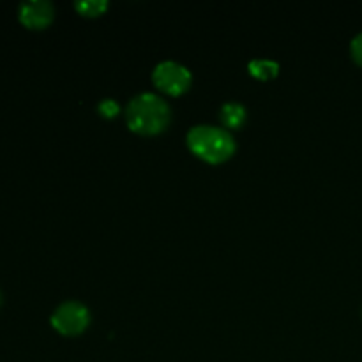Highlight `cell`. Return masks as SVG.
I'll return each mask as SVG.
<instances>
[{"mask_svg":"<svg viewBox=\"0 0 362 362\" xmlns=\"http://www.w3.org/2000/svg\"><path fill=\"white\" fill-rule=\"evenodd\" d=\"M186 140L189 151L202 161H207L211 165L228 161L235 152V140L225 127L200 124V126L191 127Z\"/></svg>","mask_w":362,"mask_h":362,"instance_id":"obj_2","label":"cell"},{"mask_svg":"<svg viewBox=\"0 0 362 362\" xmlns=\"http://www.w3.org/2000/svg\"><path fill=\"white\" fill-rule=\"evenodd\" d=\"M152 80H154L156 87L165 92V94L180 95L189 90L193 76H191L189 69L182 64L165 60V62H159L154 67Z\"/></svg>","mask_w":362,"mask_h":362,"instance_id":"obj_3","label":"cell"},{"mask_svg":"<svg viewBox=\"0 0 362 362\" xmlns=\"http://www.w3.org/2000/svg\"><path fill=\"white\" fill-rule=\"evenodd\" d=\"M90 324V313L87 306L76 300H67L60 304L52 315V325L57 332L64 336H78Z\"/></svg>","mask_w":362,"mask_h":362,"instance_id":"obj_4","label":"cell"},{"mask_svg":"<svg viewBox=\"0 0 362 362\" xmlns=\"http://www.w3.org/2000/svg\"><path fill=\"white\" fill-rule=\"evenodd\" d=\"M350 53H352V59L362 66V32H359L350 42Z\"/></svg>","mask_w":362,"mask_h":362,"instance_id":"obj_10","label":"cell"},{"mask_svg":"<svg viewBox=\"0 0 362 362\" xmlns=\"http://www.w3.org/2000/svg\"><path fill=\"white\" fill-rule=\"evenodd\" d=\"M0 300H2V297H0Z\"/></svg>","mask_w":362,"mask_h":362,"instance_id":"obj_11","label":"cell"},{"mask_svg":"<svg viewBox=\"0 0 362 362\" xmlns=\"http://www.w3.org/2000/svg\"><path fill=\"white\" fill-rule=\"evenodd\" d=\"M74 9L87 18L101 16L106 9H108V2L106 0H78L74 4Z\"/></svg>","mask_w":362,"mask_h":362,"instance_id":"obj_8","label":"cell"},{"mask_svg":"<svg viewBox=\"0 0 362 362\" xmlns=\"http://www.w3.org/2000/svg\"><path fill=\"white\" fill-rule=\"evenodd\" d=\"M247 71L251 76L258 78V80H272L278 76L279 64L271 59H255L247 64Z\"/></svg>","mask_w":362,"mask_h":362,"instance_id":"obj_7","label":"cell"},{"mask_svg":"<svg viewBox=\"0 0 362 362\" xmlns=\"http://www.w3.org/2000/svg\"><path fill=\"white\" fill-rule=\"evenodd\" d=\"M126 120L131 131L152 136L166 129L170 122V106L159 95L144 92L131 99L126 110Z\"/></svg>","mask_w":362,"mask_h":362,"instance_id":"obj_1","label":"cell"},{"mask_svg":"<svg viewBox=\"0 0 362 362\" xmlns=\"http://www.w3.org/2000/svg\"><path fill=\"white\" fill-rule=\"evenodd\" d=\"M246 108L239 103H226L219 112V119H221V124L226 127V131L243 127V124L246 122Z\"/></svg>","mask_w":362,"mask_h":362,"instance_id":"obj_6","label":"cell"},{"mask_svg":"<svg viewBox=\"0 0 362 362\" xmlns=\"http://www.w3.org/2000/svg\"><path fill=\"white\" fill-rule=\"evenodd\" d=\"M98 112L99 115L105 117V119H115V117L120 113V105L115 101V99L106 98L98 105Z\"/></svg>","mask_w":362,"mask_h":362,"instance_id":"obj_9","label":"cell"},{"mask_svg":"<svg viewBox=\"0 0 362 362\" xmlns=\"http://www.w3.org/2000/svg\"><path fill=\"white\" fill-rule=\"evenodd\" d=\"M55 18V7L48 0H28L20 6V21L32 30H42Z\"/></svg>","mask_w":362,"mask_h":362,"instance_id":"obj_5","label":"cell"}]
</instances>
